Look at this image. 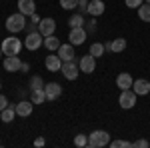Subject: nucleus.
I'll return each mask as SVG.
<instances>
[{
    "instance_id": "obj_1",
    "label": "nucleus",
    "mask_w": 150,
    "mask_h": 148,
    "mask_svg": "<svg viewBox=\"0 0 150 148\" xmlns=\"http://www.w3.org/2000/svg\"><path fill=\"white\" fill-rule=\"evenodd\" d=\"M26 16H24L22 12H16V14H10L8 18H6V30L10 32V34H16V32H22L24 28H26Z\"/></svg>"
},
{
    "instance_id": "obj_2",
    "label": "nucleus",
    "mask_w": 150,
    "mask_h": 148,
    "mask_svg": "<svg viewBox=\"0 0 150 148\" xmlns=\"http://www.w3.org/2000/svg\"><path fill=\"white\" fill-rule=\"evenodd\" d=\"M0 46H2V52H4L6 56H18L20 50H22V40L16 38V36H8V38L2 40Z\"/></svg>"
},
{
    "instance_id": "obj_3",
    "label": "nucleus",
    "mask_w": 150,
    "mask_h": 148,
    "mask_svg": "<svg viewBox=\"0 0 150 148\" xmlns=\"http://www.w3.org/2000/svg\"><path fill=\"white\" fill-rule=\"evenodd\" d=\"M110 142V134L106 130H94L88 134V148H104Z\"/></svg>"
},
{
    "instance_id": "obj_4",
    "label": "nucleus",
    "mask_w": 150,
    "mask_h": 148,
    "mask_svg": "<svg viewBox=\"0 0 150 148\" xmlns=\"http://www.w3.org/2000/svg\"><path fill=\"white\" fill-rule=\"evenodd\" d=\"M24 46H26V50L36 52L40 46H44V36L40 34L38 30H34V32H28V36L24 38Z\"/></svg>"
},
{
    "instance_id": "obj_5",
    "label": "nucleus",
    "mask_w": 150,
    "mask_h": 148,
    "mask_svg": "<svg viewBox=\"0 0 150 148\" xmlns=\"http://www.w3.org/2000/svg\"><path fill=\"white\" fill-rule=\"evenodd\" d=\"M136 100H138V94L132 90V88H128V90H122V92H120L118 104H120V108H124V110H130V108H134Z\"/></svg>"
},
{
    "instance_id": "obj_6",
    "label": "nucleus",
    "mask_w": 150,
    "mask_h": 148,
    "mask_svg": "<svg viewBox=\"0 0 150 148\" xmlns=\"http://www.w3.org/2000/svg\"><path fill=\"white\" fill-rule=\"evenodd\" d=\"M60 72L64 74V78H66V80H76V78H78V74H80V66H78L74 60H68V62H62Z\"/></svg>"
},
{
    "instance_id": "obj_7",
    "label": "nucleus",
    "mask_w": 150,
    "mask_h": 148,
    "mask_svg": "<svg viewBox=\"0 0 150 148\" xmlns=\"http://www.w3.org/2000/svg\"><path fill=\"white\" fill-rule=\"evenodd\" d=\"M86 36H88V32H86L84 26H80V28H70L68 42H70V44H74V46H80V44H84Z\"/></svg>"
},
{
    "instance_id": "obj_8",
    "label": "nucleus",
    "mask_w": 150,
    "mask_h": 148,
    "mask_svg": "<svg viewBox=\"0 0 150 148\" xmlns=\"http://www.w3.org/2000/svg\"><path fill=\"white\" fill-rule=\"evenodd\" d=\"M78 66H80V72H84V74H92L94 70H96V58L88 52V54H84V56L80 58Z\"/></svg>"
},
{
    "instance_id": "obj_9",
    "label": "nucleus",
    "mask_w": 150,
    "mask_h": 148,
    "mask_svg": "<svg viewBox=\"0 0 150 148\" xmlns=\"http://www.w3.org/2000/svg\"><path fill=\"white\" fill-rule=\"evenodd\" d=\"M44 92H46L48 102H54L56 98H60V94H62V86L58 82H48V84H44Z\"/></svg>"
},
{
    "instance_id": "obj_10",
    "label": "nucleus",
    "mask_w": 150,
    "mask_h": 148,
    "mask_svg": "<svg viewBox=\"0 0 150 148\" xmlns=\"http://www.w3.org/2000/svg\"><path fill=\"white\" fill-rule=\"evenodd\" d=\"M14 108H16V116H22V118H28L32 110H34V102L32 100H20V102L14 104Z\"/></svg>"
},
{
    "instance_id": "obj_11",
    "label": "nucleus",
    "mask_w": 150,
    "mask_h": 148,
    "mask_svg": "<svg viewBox=\"0 0 150 148\" xmlns=\"http://www.w3.org/2000/svg\"><path fill=\"white\" fill-rule=\"evenodd\" d=\"M38 32L42 36H50L56 32V22H54V18H42L40 24H38Z\"/></svg>"
},
{
    "instance_id": "obj_12",
    "label": "nucleus",
    "mask_w": 150,
    "mask_h": 148,
    "mask_svg": "<svg viewBox=\"0 0 150 148\" xmlns=\"http://www.w3.org/2000/svg\"><path fill=\"white\" fill-rule=\"evenodd\" d=\"M44 64H46L48 72H60V68H62V58L52 52V54H48V56H46Z\"/></svg>"
},
{
    "instance_id": "obj_13",
    "label": "nucleus",
    "mask_w": 150,
    "mask_h": 148,
    "mask_svg": "<svg viewBox=\"0 0 150 148\" xmlns=\"http://www.w3.org/2000/svg\"><path fill=\"white\" fill-rule=\"evenodd\" d=\"M104 10H106V4H104L102 0H90L88 2V6H86V12L90 14V16H100V14H104Z\"/></svg>"
},
{
    "instance_id": "obj_14",
    "label": "nucleus",
    "mask_w": 150,
    "mask_h": 148,
    "mask_svg": "<svg viewBox=\"0 0 150 148\" xmlns=\"http://www.w3.org/2000/svg\"><path fill=\"white\" fill-rule=\"evenodd\" d=\"M58 56L62 58V62H68V60H74V44H60V48L56 50Z\"/></svg>"
},
{
    "instance_id": "obj_15",
    "label": "nucleus",
    "mask_w": 150,
    "mask_h": 148,
    "mask_svg": "<svg viewBox=\"0 0 150 148\" xmlns=\"http://www.w3.org/2000/svg\"><path fill=\"white\" fill-rule=\"evenodd\" d=\"M132 84H134V80H132V76H130L128 72H120V74L116 76V86H118L120 90L132 88Z\"/></svg>"
},
{
    "instance_id": "obj_16",
    "label": "nucleus",
    "mask_w": 150,
    "mask_h": 148,
    "mask_svg": "<svg viewBox=\"0 0 150 148\" xmlns=\"http://www.w3.org/2000/svg\"><path fill=\"white\" fill-rule=\"evenodd\" d=\"M132 90L136 92L138 96H146V94H150V82L144 78H138L134 80V84H132Z\"/></svg>"
},
{
    "instance_id": "obj_17",
    "label": "nucleus",
    "mask_w": 150,
    "mask_h": 148,
    "mask_svg": "<svg viewBox=\"0 0 150 148\" xmlns=\"http://www.w3.org/2000/svg\"><path fill=\"white\" fill-rule=\"evenodd\" d=\"M20 68H22V60L18 56H6V60H4V70L6 72H18Z\"/></svg>"
},
{
    "instance_id": "obj_18",
    "label": "nucleus",
    "mask_w": 150,
    "mask_h": 148,
    "mask_svg": "<svg viewBox=\"0 0 150 148\" xmlns=\"http://www.w3.org/2000/svg\"><path fill=\"white\" fill-rule=\"evenodd\" d=\"M18 12H22L24 16H32L36 12L34 0H18Z\"/></svg>"
},
{
    "instance_id": "obj_19",
    "label": "nucleus",
    "mask_w": 150,
    "mask_h": 148,
    "mask_svg": "<svg viewBox=\"0 0 150 148\" xmlns=\"http://www.w3.org/2000/svg\"><path fill=\"white\" fill-rule=\"evenodd\" d=\"M14 118H16V108H14V106L8 104L4 110H0V120H2L4 124H10Z\"/></svg>"
},
{
    "instance_id": "obj_20",
    "label": "nucleus",
    "mask_w": 150,
    "mask_h": 148,
    "mask_svg": "<svg viewBox=\"0 0 150 148\" xmlns=\"http://www.w3.org/2000/svg\"><path fill=\"white\" fill-rule=\"evenodd\" d=\"M44 48H46L48 52H56L58 48H60V40H58L54 34L44 36Z\"/></svg>"
},
{
    "instance_id": "obj_21",
    "label": "nucleus",
    "mask_w": 150,
    "mask_h": 148,
    "mask_svg": "<svg viewBox=\"0 0 150 148\" xmlns=\"http://www.w3.org/2000/svg\"><path fill=\"white\" fill-rule=\"evenodd\" d=\"M30 100H32L34 104H44V102H46V92H44V88L32 90V92H30Z\"/></svg>"
},
{
    "instance_id": "obj_22",
    "label": "nucleus",
    "mask_w": 150,
    "mask_h": 148,
    "mask_svg": "<svg viewBox=\"0 0 150 148\" xmlns=\"http://www.w3.org/2000/svg\"><path fill=\"white\" fill-rule=\"evenodd\" d=\"M126 46H128L126 38H114V40L110 42V50H112L114 54H118V52H122V50H124Z\"/></svg>"
},
{
    "instance_id": "obj_23",
    "label": "nucleus",
    "mask_w": 150,
    "mask_h": 148,
    "mask_svg": "<svg viewBox=\"0 0 150 148\" xmlns=\"http://www.w3.org/2000/svg\"><path fill=\"white\" fill-rule=\"evenodd\" d=\"M88 52H90L94 58H102L104 52H106V48H104L102 42H94V44H90V50H88Z\"/></svg>"
},
{
    "instance_id": "obj_24",
    "label": "nucleus",
    "mask_w": 150,
    "mask_h": 148,
    "mask_svg": "<svg viewBox=\"0 0 150 148\" xmlns=\"http://www.w3.org/2000/svg\"><path fill=\"white\" fill-rule=\"evenodd\" d=\"M84 16L82 14H74V16H70V20H68V26L70 28H80V26H84Z\"/></svg>"
},
{
    "instance_id": "obj_25",
    "label": "nucleus",
    "mask_w": 150,
    "mask_h": 148,
    "mask_svg": "<svg viewBox=\"0 0 150 148\" xmlns=\"http://www.w3.org/2000/svg\"><path fill=\"white\" fill-rule=\"evenodd\" d=\"M138 18L142 22H150V4H142L138 8Z\"/></svg>"
},
{
    "instance_id": "obj_26",
    "label": "nucleus",
    "mask_w": 150,
    "mask_h": 148,
    "mask_svg": "<svg viewBox=\"0 0 150 148\" xmlns=\"http://www.w3.org/2000/svg\"><path fill=\"white\" fill-rule=\"evenodd\" d=\"M28 86H30V92H32V90H38V88H44V80L40 78V76H32Z\"/></svg>"
},
{
    "instance_id": "obj_27",
    "label": "nucleus",
    "mask_w": 150,
    "mask_h": 148,
    "mask_svg": "<svg viewBox=\"0 0 150 148\" xmlns=\"http://www.w3.org/2000/svg\"><path fill=\"white\" fill-rule=\"evenodd\" d=\"M74 146H78V148L88 146V134H76L74 136Z\"/></svg>"
},
{
    "instance_id": "obj_28",
    "label": "nucleus",
    "mask_w": 150,
    "mask_h": 148,
    "mask_svg": "<svg viewBox=\"0 0 150 148\" xmlns=\"http://www.w3.org/2000/svg\"><path fill=\"white\" fill-rule=\"evenodd\" d=\"M108 146H112V148H130V146H132V142L116 138V140H110V142H108Z\"/></svg>"
},
{
    "instance_id": "obj_29",
    "label": "nucleus",
    "mask_w": 150,
    "mask_h": 148,
    "mask_svg": "<svg viewBox=\"0 0 150 148\" xmlns=\"http://www.w3.org/2000/svg\"><path fill=\"white\" fill-rule=\"evenodd\" d=\"M60 6L64 10H74V8H78V0H60Z\"/></svg>"
},
{
    "instance_id": "obj_30",
    "label": "nucleus",
    "mask_w": 150,
    "mask_h": 148,
    "mask_svg": "<svg viewBox=\"0 0 150 148\" xmlns=\"http://www.w3.org/2000/svg\"><path fill=\"white\" fill-rule=\"evenodd\" d=\"M124 4H126L128 8H140L144 4V0H124Z\"/></svg>"
},
{
    "instance_id": "obj_31",
    "label": "nucleus",
    "mask_w": 150,
    "mask_h": 148,
    "mask_svg": "<svg viewBox=\"0 0 150 148\" xmlns=\"http://www.w3.org/2000/svg\"><path fill=\"white\" fill-rule=\"evenodd\" d=\"M132 146H134V148H148L150 142H148V140H136V142H132Z\"/></svg>"
},
{
    "instance_id": "obj_32",
    "label": "nucleus",
    "mask_w": 150,
    "mask_h": 148,
    "mask_svg": "<svg viewBox=\"0 0 150 148\" xmlns=\"http://www.w3.org/2000/svg\"><path fill=\"white\" fill-rule=\"evenodd\" d=\"M8 106V100H6V96L4 94H0V110H4Z\"/></svg>"
},
{
    "instance_id": "obj_33",
    "label": "nucleus",
    "mask_w": 150,
    "mask_h": 148,
    "mask_svg": "<svg viewBox=\"0 0 150 148\" xmlns=\"http://www.w3.org/2000/svg\"><path fill=\"white\" fill-rule=\"evenodd\" d=\"M44 144H46V140H44V138H42V136H38V138H36V140H34V146H36V148L44 146Z\"/></svg>"
},
{
    "instance_id": "obj_34",
    "label": "nucleus",
    "mask_w": 150,
    "mask_h": 148,
    "mask_svg": "<svg viewBox=\"0 0 150 148\" xmlns=\"http://www.w3.org/2000/svg\"><path fill=\"white\" fill-rule=\"evenodd\" d=\"M30 18H32V24H36V26H38V24H40V20H42V18H40V16H38V14H32V16H30Z\"/></svg>"
},
{
    "instance_id": "obj_35",
    "label": "nucleus",
    "mask_w": 150,
    "mask_h": 148,
    "mask_svg": "<svg viewBox=\"0 0 150 148\" xmlns=\"http://www.w3.org/2000/svg\"><path fill=\"white\" fill-rule=\"evenodd\" d=\"M28 68H30L28 62H22V68H20V70H22V72H28Z\"/></svg>"
},
{
    "instance_id": "obj_36",
    "label": "nucleus",
    "mask_w": 150,
    "mask_h": 148,
    "mask_svg": "<svg viewBox=\"0 0 150 148\" xmlns=\"http://www.w3.org/2000/svg\"><path fill=\"white\" fill-rule=\"evenodd\" d=\"M78 2H86V4H88V2H90V0H78Z\"/></svg>"
},
{
    "instance_id": "obj_37",
    "label": "nucleus",
    "mask_w": 150,
    "mask_h": 148,
    "mask_svg": "<svg viewBox=\"0 0 150 148\" xmlns=\"http://www.w3.org/2000/svg\"><path fill=\"white\" fill-rule=\"evenodd\" d=\"M2 54H4V52H2V46H0V58H2Z\"/></svg>"
},
{
    "instance_id": "obj_38",
    "label": "nucleus",
    "mask_w": 150,
    "mask_h": 148,
    "mask_svg": "<svg viewBox=\"0 0 150 148\" xmlns=\"http://www.w3.org/2000/svg\"><path fill=\"white\" fill-rule=\"evenodd\" d=\"M144 2H146V4H150V0H144Z\"/></svg>"
},
{
    "instance_id": "obj_39",
    "label": "nucleus",
    "mask_w": 150,
    "mask_h": 148,
    "mask_svg": "<svg viewBox=\"0 0 150 148\" xmlns=\"http://www.w3.org/2000/svg\"><path fill=\"white\" fill-rule=\"evenodd\" d=\"M0 90H2V82H0Z\"/></svg>"
}]
</instances>
